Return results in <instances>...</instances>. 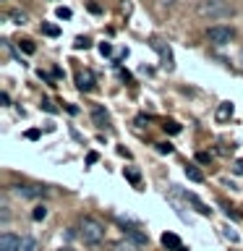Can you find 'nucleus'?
Wrapping results in <instances>:
<instances>
[{
  "mask_svg": "<svg viewBox=\"0 0 243 251\" xmlns=\"http://www.w3.org/2000/svg\"><path fill=\"white\" fill-rule=\"evenodd\" d=\"M99 52H102V55H113V47H110L107 42H102V45H99Z\"/></svg>",
  "mask_w": 243,
  "mask_h": 251,
  "instance_id": "obj_26",
  "label": "nucleus"
},
{
  "mask_svg": "<svg viewBox=\"0 0 243 251\" xmlns=\"http://www.w3.org/2000/svg\"><path fill=\"white\" fill-rule=\"evenodd\" d=\"M196 160H199L201 165H207V162L212 160V157H209V152H199V154H196Z\"/></svg>",
  "mask_w": 243,
  "mask_h": 251,
  "instance_id": "obj_24",
  "label": "nucleus"
},
{
  "mask_svg": "<svg viewBox=\"0 0 243 251\" xmlns=\"http://www.w3.org/2000/svg\"><path fill=\"white\" fill-rule=\"evenodd\" d=\"M235 8L230 0H199L196 3V16L199 19H209V21H217V19H227L233 16Z\"/></svg>",
  "mask_w": 243,
  "mask_h": 251,
  "instance_id": "obj_1",
  "label": "nucleus"
},
{
  "mask_svg": "<svg viewBox=\"0 0 243 251\" xmlns=\"http://www.w3.org/2000/svg\"><path fill=\"white\" fill-rule=\"evenodd\" d=\"M186 178L194 180V183H201V180H204V173L196 168V165H188V168H186Z\"/></svg>",
  "mask_w": 243,
  "mask_h": 251,
  "instance_id": "obj_13",
  "label": "nucleus"
},
{
  "mask_svg": "<svg viewBox=\"0 0 243 251\" xmlns=\"http://www.w3.org/2000/svg\"><path fill=\"white\" fill-rule=\"evenodd\" d=\"M78 238L86 246H99L105 241V225L97 217H81V223H78Z\"/></svg>",
  "mask_w": 243,
  "mask_h": 251,
  "instance_id": "obj_2",
  "label": "nucleus"
},
{
  "mask_svg": "<svg viewBox=\"0 0 243 251\" xmlns=\"http://www.w3.org/2000/svg\"><path fill=\"white\" fill-rule=\"evenodd\" d=\"M26 139H31V141H34V139H39V131H37V128H31V131H26Z\"/></svg>",
  "mask_w": 243,
  "mask_h": 251,
  "instance_id": "obj_27",
  "label": "nucleus"
},
{
  "mask_svg": "<svg viewBox=\"0 0 243 251\" xmlns=\"http://www.w3.org/2000/svg\"><path fill=\"white\" fill-rule=\"evenodd\" d=\"M149 47H152V50H157V55L162 58V66L168 68V71H172V52H170V47L165 45L162 39H157V37L149 39Z\"/></svg>",
  "mask_w": 243,
  "mask_h": 251,
  "instance_id": "obj_4",
  "label": "nucleus"
},
{
  "mask_svg": "<svg viewBox=\"0 0 243 251\" xmlns=\"http://www.w3.org/2000/svg\"><path fill=\"white\" fill-rule=\"evenodd\" d=\"M238 63H241V68H243V50L238 52Z\"/></svg>",
  "mask_w": 243,
  "mask_h": 251,
  "instance_id": "obj_32",
  "label": "nucleus"
},
{
  "mask_svg": "<svg viewBox=\"0 0 243 251\" xmlns=\"http://www.w3.org/2000/svg\"><path fill=\"white\" fill-rule=\"evenodd\" d=\"M11 19H13V24H26V21H29V16H26V13H21V11H13V13H11Z\"/></svg>",
  "mask_w": 243,
  "mask_h": 251,
  "instance_id": "obj_19",
  "label": "nucleus"
},
{
  "mask_svg": "<svg viewBox=\"0 0 243 251\" xmlns=\"http://www.w3.org/2000/svg\"><path fill=\"white\" fill-rule=\"evenodd\" d=\"M186 199H188V201L194 204V207H196V212H199V215H212V209H209L207 204H204V201H201V199H199V196H196V194H186Z\"/></svg>",
  "mask_w": 243,
  "mask_h": 251,
  "instance_id": "obj_10",
  "label": "nucleus"
},
{
  "mask_svg": "<svg viewBox=\"0 0 243 251\" xmlns=\"http://www.w3.org/2000/svg\"><path fill=\"white\" fill-rule=\"evenodd\" d=\"M0 102H3V105H11V97H8V92L0 94Z\"/></svg>",
  "mask_w": 243,
  "mask_h": 251,
  "instance_id": "obj_29",
  "label": "nucleus"
},
{
  "mask_svg": "<svg viewBox=\"0 0 243 251\" xmlns=\"http://www.w3.org/2000/svg\"><path fill=\"white\" fill-rule=\"evenodd\" d=\"M45 217H47V207H45V204H39V207L31 209V220H34V223H42Z\"/></svg>",
  "mask_w": 243,
  "mask_h": 251,
  "instance_id": "obj_14",
  "label": "nucleus"
},
{
  "mask_svg": "<svg viewBox=\"0 0 243 251\" xmlns=\"http://www.w3.org/2000/svg\"><path fill=\"white\" fill-rule=\"evenodd\" d=\"M76 84H78V89H81V92H92V89H94V76H92V71H81V74L76 76Z\"/></svg>",
  "mask_w": 243,
  "mask_h": 251,
  "instance_id": "obj_7",
  "label": "nucleus"
},
{
  "mask_svg": "<svg viewBox=\"0 0 243 251\" xmlns=\"http://www.w3.org/2000/svg\"><path fill=\"white\" fill-rule=\"evenodd\" d=\"M76 47H84V50H86V47H89V39H78Z\"/></svg>",
  "mask_w": 243,
  "mask_h": 251,
  "instance_id": "obj_31",
  "label": "nucleus"
},
{
  "mask_svg": "<svg viewBox=\"0 0 243 251\" xmlns=\"http://www.w3.org/2000/svg\"><path fill=\"white\" fill-rule=\"evenodd\" d=\"M178 251H188V249H186V246H180V249H178Z\"/></svg>",
  "mask_w": 243,
  "mask_h": 251,
  "instance_id": "obj_34",
  "label": "nucleus"
},
{
  "mask_svg": "<svg viewBox=\"0 0 243 251\" xmlns=\"http://www.w3.org/2000/svg\"><path fill=\"white\" fill-rule=\"evenodd\" d=\"M11 215H8V207H0V223H8Z\"/></svg>",
  "mask_w": 243,
  "mask_h": 251,
  "instance_id": "obj_25",
  "label": "nucleus"
},
{
  "mask_svg": "<svg viewBox=\"0 0 243 251\" xmlns=\"http://www.w3.org/2000/svg\"><path fill=\"white\" fill-rule=\"evenodd\" d=\"M11 191L19 196V199H39V196H45L42 186H11Z\"/></svg>",
  "mask_w": 243,
  "mask_h": 251,
  "instance_id": "obj_5",
  "label": "nucleus"
},
{
  "mask_svg": "<svg viewBox=\"0 0 243 251\" xmlns=\"http://www.w3.org/2000/svg\"><path fill=\"white\" fill-rule=\"evenodd\" d=\"M55 13H58V19H71V16H73V13H71V8H63V5Z\"/></svg>",
  "mask_w": 243,
  "mask_h": 251,
  "instance_id": "obj_22",
  "label": "nucleus"
},
{
  "mask_svg": "<svg viewBox=\"0 0 243 251\" xmlns=\"http://www.w3.org/2000/svg\"><path fill=\"white\" fill-rule=\"evenodd\" d=\"M0 251H21V238L16 233H3L0 235Z\"/></svg>",
  "mask_w": 243,
  "mask_h": 251,
  "instance_id": "obj_6",
  "label": "nucleus"
},
{
  "mask_svg": "<svg viewBox=\"0 0 243 251\" xmlns=\"http://www.w3.org/2000/svg\"><path fill=\"white\" fill-rule=\"evenodd\" d=\"M123 173H125V178H128L131 183H133V186L139 188V183H141V176H139V170H136V168H125Z\"/></svg>",
  "mask_w": 243,
  "mask_h": 251,
  "instance_id": "obj_16",
  "label": "nucleus"
},
{
  "mask_svg": "<svg viewBox=\"0 0 243 251\" xmlns=\"http://www.w3.org/2000/svg\"><path fill=\"white\" fill-rule=\"evenodd\" d=\"M157 152H160V154H170L172 144H170V141H162V144H157Z\"/></svg>",
  "mask_w": 243,
  "mask_h": 251,
  "instance_id": "obj_20",
  "label": "nucleus"
},
{
  "mask_svg": "<svg viewBox=\"0 0 243 251\" xmlns=\"http://www.w3.org/2000/svg\"><path fill=\"white\" fill-rule=\"evenodd\" d=\"M207 39H209L212 45H230L233 39H235V29L217 24V26H209L207 29Z\"/></svg>",
  "mask_w": 243,
  "mask_h": 251,
  "instance_id": "obj_3",
  "label": "nucleus"
},
{
  "mask_svg": "<svg viewBox=\"0 0 243 251\" xmlns=\"http://www.w3.org/2000/svg\"><path fill=\"white\" fill-rule=\"evenodd\" d=\"M86 162H89V165L97 162V152H89V154H86Z\"/></svg>",
  "mask_w": 243,
  "mask_h": 251,
  "instance_id": "obj_30",
  "label": "nucleus"
},
{
  "mask_svg": "<svg viewBox=\"0 0 243 251\" xmlns=\"http://www.w3.org/2000/svg\"><path fill=\"white\" fill-rule=\"evenodd\" d=\"M162 246L165 249H172V251H178L180 246H183V243H180V238L175 233H162Z\"/></svg>",
  "mask_w": 243,
  "mask_h": 251,
  "instance_id": "obj_9",
  "label": "nucleus"
},
{
  "mask_svg": "<svg viewBox=\"0 0 243 251\" xmlns=\"http://www.w3.org/2000/svg\"><path fill=\"white\" fill-rule=\"evenodd\" d=\"M227 118H233V105L230 102H222V105L217 107V121L222 123V121H227Z\"/></svg>",
  "mask_w": 243,
  "mask_h": 251,
  "instance_id": "obj_12",
  "label": "nucleus"
},
{
  "mask_svg": "<svg viewBox=\"0 0 243 251\" xmlns=\"http://www.w3.org/2000/svg\"><path fill=\"white\" fill-rule=\"evenodd\" d=\"M42 34H47V37H60V29L55 26V24H42Z\"/></svg>",
  "mask_w": 243,
  "mask_h": 251,
  "instance_id": "obj_17",
  "label": "nucleus"
},
{
  "mask_svg": "<svg viewBox=\"0 0 243 251\" xmlns=\"http://www.w3.org/2000/svg\"><path fill=\"white\" fill-rule=\"evenodd\" d=\"M125 235H128V238L136 243V246H144V243H146V235L139 233V230H125Z\"/></svg>",
  "mask_w": 243,
  "mask_h": 251,
  "instance_id": "obj_15",
  "label": "nucleus"
},
{
  "mask_svg": "<svg viewBox=\"0 0 243 251\" xmlns=\"http://www.w3.org/2000/svg\"><path fill=\"white\" fill-rule=\"evenodd\" d=\"M162 128L168 131V133H180V126H178V123H172V121H170V123H165Z\"/></svg>",
  "mask_w": 243,
  "mask_h": 251,
  "instance_id": "obj_21",
  "label": "nucleus"
},
{
  "mask_svg": "<svg viewBox=\"0 0 243 251\" xmlns=\"http://www.w3.org/2000/svg\"><path fill=\"white\" fill-rule=\"evenodd\" d=\"M92 121L97 123V126H107V123H110V115H107V110L102 107V105H94V107H92Z\"/></svg>",
  "mask_w": 243,
  "mask_h": 251,
  "instance_id": "obj_8",
  "label": "nucleus"
},
{
  "mask_svg": "<svg viewBox=\"0 0 243 251\" xmlns=\"http://www.w3.org/2000/svg\"><path fill=\"white\" fill-rule=\"evenodd\" d=\"M42 107L47 110V113H52V115H55V113H58V107H55V105H52V102H50V100H42Z\"/></svg>",
  "mask_w": 243,
  "mask_h": 251,
  "instance_id": "obj_23",
  "label": "nucleus"
},
{
  "mask_svg": "<svg viewBox=\"0 0 243 251\" xmlns=\"http://www.w3.org/2000/svg\"><path fill=\"white\" fill-rule=\"evenodd\" d=\"M21 251H42L37 238H31V235H21Z\"/></svg>",
  "mask_w": 243,
  "mask_h": 251,
  "instance_id": "obj_11",
  "label": "nucleus"
},
{
  "mask_svg": "<svg viewBox=\"0 0 243 251\" xmlns=\"http://www.w3.org/2000/svg\"><path fill=\"white\" fill-rule=\"evenodd\" d=\"M233 170L238 173V176H243V160H238V162H235V165H233Z\"/></svg>",
  "mask_w": 243,
  "mask_h": 251,
  "instance_id": "obj_28",
  "label": "nucleus"
},
{
  "mask_svg": "<svg viewBox=\"0 0 243 251\" xmlns=\"http://www.w3.org/2000/svg\"><path fill=\"white\" fill-rule=\"evenodd\" d=\"M58 251H73V249H71V246H63V249H58Z\"/></svg>",
  "mask_w": 243,
  "mask_h": 251,
  "instance_id": "obj_33",
  "label": "nucleus"
},
{
  "mask_svg": "<svg viewBox=\"0 0 243 251\" xmlns=\"http://www.w3.org/2000/svg\"><path fill=\"white\" fill-rule=\"evenodd\" d=\"M19 47H21V50L26 52V55H31V52L37 50V47H34V42H31V39H21V42H19Z\"/></svg>",
  "mask_w": 243,
  "mask_h": 251,
  "instance_id": "obj_18",
  "label": "nucleus"
}]
</instances>
